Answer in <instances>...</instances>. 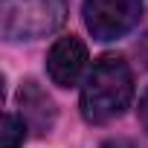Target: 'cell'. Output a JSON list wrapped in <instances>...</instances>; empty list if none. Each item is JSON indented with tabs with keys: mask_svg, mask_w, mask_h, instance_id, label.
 <instances>
[{
	"mask_svg": "<svg viewBox=\"0 0 148 148\" xmlns=\"http://www.w3.org/2000/svg\"><path fill=\"white\" fill-rule=\"evenodd\" d=\"M26 139V119L18 113H6L3 116V131H0V142L3 148H21Z\"/></svg>",
	"mask_w": 148,
	"mask_h": 148,
	"instance_id": "cell-6",
	"label": "cell"
},
{
	"mask_svg": "<svg viewBox=\"0 0 148 148\" xmlns=\"http://www.w3.org/2000/svg\"><path fill=\"white\" fill-rule=\"evenodd\" d=\"M139 125L148 131V90H145L142 99H139Z\"/></svg>",
	"mask_w": 148,
	"mask_h": 148,
	"instance_id": "cell-7",
	"label": "cell"
},
{
	"mask_svg": "<svg viewBox=\"0 0 148 148\" xmlns=\"http://www.w3.org/2000/svg\"><path fill=\"white\" fill-rule=\"evenodd\" d=\"M84 70H87V47L76 35L58 38L47 52V76L58 87H76Z\"/></svg>",
	"mask_w": 148,
	"mask_h": 148,
	"instance_id": "cell-4",
	"label": "cell"
},
{
	"mask_svg": "<svg viewBox=\"0 0 148 148\" xmlns=\"http://www.w3.org/2000/svg\"><path fill=\"white\" fill-rule=\"evenodd\" d=\"M134 102V73L125 58L105 55L93 64L82 84V116L90 125L119 119Z\"/></svg>",
	"mask_w": 148,
	"mask_h": 148,
	"instance_id": "cell-1",
	"label": "cell"
},
{
	"mask_svg": "<svg viewBox=\"0 0 148 148\" xmlns=\"http://www.w3.org/2000/svg\"><path fill=\"white\" fill-rule=\"evenodd\" d=\"M67 21V0H0V29L6 41L52 35Z\"/></svg>",
	"mask_w": 148,
	"mask_h": 148,
	"instance_id": "cell-2",
	"label": "cell"
},
{
	"mask_svg": "<svg viewBox=\"0 0 148 148\" xmlns=\"http://www.w3.org/2000/svg\"><path fill=\"white\" fill-rule=\"evenodd\" d=\"M21 108H23V119L41 131V134H49L52 122H55V105L52 99L35 84V82H26L21 87Z\"/></svg>",
	"mask_w": 148,
	"mask_h": 148,
	"instance_id": "cell-5",
	"label": "cell"
},
{
	"mask_svg": "<svg viewBox=\"0 0 148 148\" xmlns=\"http://www.w3.org/2000/svg\"><path fill=\"white\" fill-rule=\"evenodd\" d=\"M82 15L96 41H116L139 23L142 0H84Z\"/></svg>",
	"mask_w": 148,
	"mask_h": 148,
	"instance_id": "cell-3",
	"label": "cell"
}]
</instances>
